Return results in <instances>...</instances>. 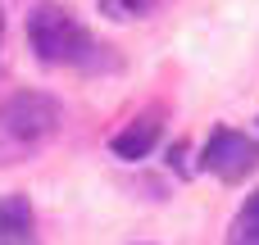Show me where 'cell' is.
Instances as JSON below:
<instances>
[{
  "label": "cell",
  "mask_w": 259,
  "mask_h": 245,
  "mask_svg": "<svg viewBox=\"0 0 259 245\" xmlns=\"http://www.w3.org/2000/svg\"><path fill=\"white\" fill-rule=\"evenodd\" d=\"M59 100L41 91H18L0 100V164H23L59 136Z\"/></svg>",
  "instance_id": "6da1fadb"
},
{
  "label": "cell",
  "mask_w": 259,
  "mask_h": 245,
  "mask_svg": "<svg viewBox=\"0 0 259 245\" xmlns=\"http://www.w3.org/2000/svg\"><path fill=\"white\" fill-rule=\"evenodd\" d=\"M27 41L41 64H82L91 55V32L64 5H36L27 14Z\"/></svg>",
  "instance_id": "7a4b0ae2"
},
{
  "label": "cell",
  "mask_w": 259,
  "mask_h": 245,
  "mask_svg": "<svg viewBox=\"0 0 259 245\" xmlns=\"http://www.w3.org/2000/svg\"><path fill=\"white\" fill-rule=\"evenodd\" d=\"M200 164L219 177V182H246L259 168V141H250L246 132H232V127H219L200 155Z\"/></svg>",
  "instance_id": "3957f363"
},
{
  "label": "cell",
  "mask_w": 259,
  "mask_h": 245,
  "mask_svg": "<svg viewBox=\"0 0 259 245\" xmlns=\"http://www.w3.org/2000/svg\"><path fill=\"white\" fill-rule=\"evenodd\" d=\"M159 114L150 109V114H141L137 123H127L118 136H114V155L118 159H146L150 150H155V141H159Z\"/></svg>",
  "instance_id": "277c9868"
},
{
  "label": "cell",
  "mask_w": 259,
  "mask_h": 245,
  "mask_svg": "<svg viewBox=\"0 0 259 245\" xmlns=\"http://www.w3.org/2000/svg\"><path fill=\"white\" fill-rule=\"evenodd\" d=\"M0 245H36L32 232V205L23 195L0 200Z\"/></svg>",
  "instance_id": "5b68a950"
},
{
  "label": "cell",
  "mask_w": 259,
  "mask_h": 245,
  "mask_svg": "<svg viewBox=\"0 0 259 245\" xmlns=\"http://www.w3.org/2000/svg\"><path fill=\"white\" fill-rule=\"evenodd\" d=\"M228 245H259V191L241 205L237 223H232V241Z\"/></svg>",
  "instance_id": "8992f818"
},
{
  "label": "cell",
  "mask_w": 259,
  "mask_h": 245,
  "mask_svg": "<svg viewBox=\"0 0 259 245\" xmlns=\"http://www.w3.org/2000/svg\"><path fill=\"white\" fill-rule=\"evenodd\" d=\"M164 0H100V14H109V18H146Z\"/></svg>",
  "instance_id": "52a82bcc"
},
{
  "label": "cell",
  "mask_w": 259,
  "mask_h": 245,
  "mask_svg": "<svg viewBox=\"0 0 259 245\" xmlns=\"http://www.w3.org/2000/svg\"><path fill=\"white\" fill-rule=\"evenodd\" d=\"M0 41H5V14H0Z\"/></svg>",
  "instance_id": "ba28073f"
}]
</instances>
